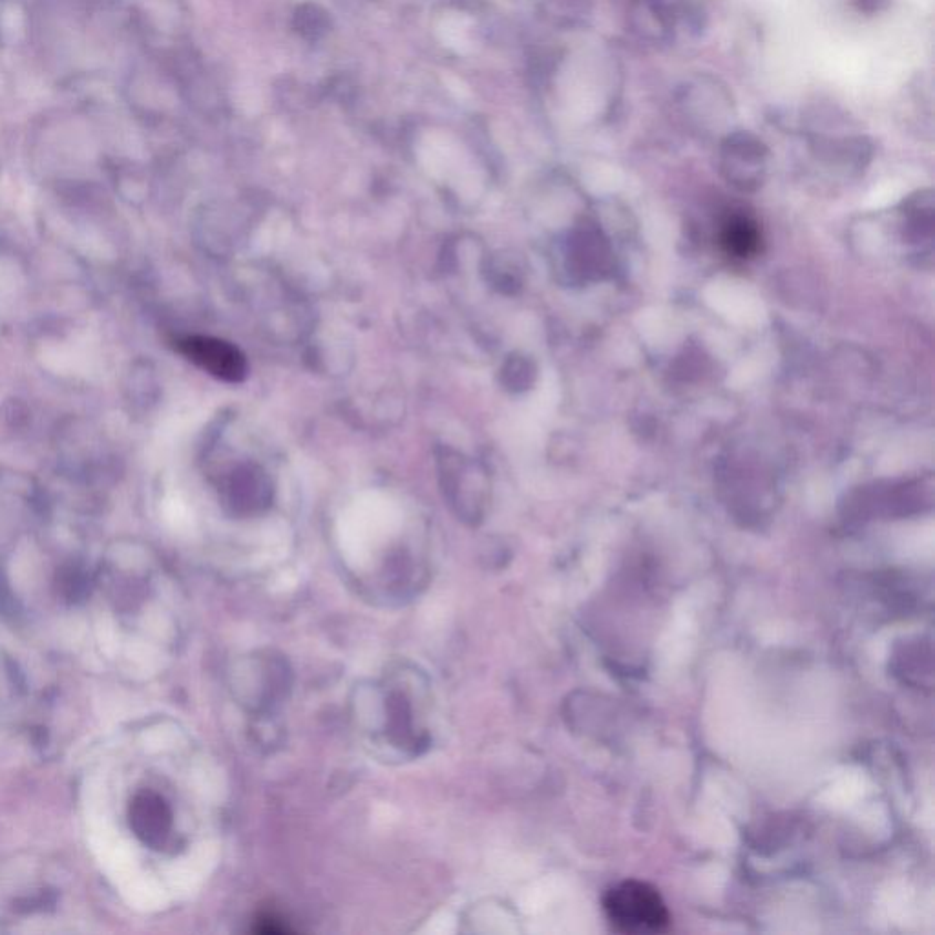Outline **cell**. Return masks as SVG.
Here are the masks:
<instances>
[{"label": "cell", "mask_w": 935, "mask_h": 935, "mask_svg": "<svg viewBox=\"0 0 935 935\" xmlns=\"http://www.w3.org/2000/svg\"><path fill=\"white\" fill-rule=\"evenodd\" d=\"M295 28L298 33L304 35L305 39L316 41L322 35H326L329 30V17L326 11L315 4H304L300 10L296 11Z\"/></svg>", "instance_id": "cell-9"}, {"label": "cell", "mask_w": 935, "mask_h": 935, "mask_svg": "<svg viewBox=\"0 0 935 935\" xmlns=\"http://www.w3.org/2000/svg\"><path fill=\"white\" fill-rule=\"evenodd\" d=\"M767 147L760 137L738 130L724 137L720 163L725 178L742 189H755L766 174Z\"/></svg>", "instance_id": "cell-2"}, {"label": "cell", "mask_w": 935, "mask_h": 935, "mask_svg": "<svg viewBox=\"0 0 935 935\" xmlns=\"http://www.w3.org/2000/svg\"><path fill=\"white\" fill-rule=\"evenodd\" d=\"M444 495L459 514L477 517L483 505V473L459 453L446 452L439 457Z\"/></svg>", "instance_id": "cell-4"}, {"label": "cell", "mask_w": 935, "mask_h": 935, "mask_svg": "<svg viewBox=\"0 0 935 935\" xmlns=\"http://www.w3.org/2000/svg\"><path fill=\"white\" fill-rule=\"evenodd\" d=\"M179 349L190 362L205 369L216 379L240 384L249 373L245 355L238 347L220 338L189 337L179 342Z\"/></svg>", "instance_id": "cell-3"}, {"label": "cell", "mask_w": 935, "mask_h": 935, "mask_svg": "<svg viewBox=\"0 0 935 935\" xmlns=\"http://www.w3.org/2000/svg\"><path fill=\"white\" fill-rule=\"evenodd\" d=\"M683 116L691 125H727L733 116V99L713 77H698L682 88Z\"/></svg>", "instance_id": "cell-5"}, {"label": "cell", "mask_w": 935, "mask_h": 935, "mask_svg": "<svg viewBox=\"0 0 935 935\" xmlns=\"http://www.w3.org/2000/svg\"><path fill=\"white\" fill-rule=\"evenodd\" d=\"M727 242L729 245L735 249L736 253H749V249L753 247V243L757 242V232L753 231V227L744 220H738L729 225V231H727Z\"/></svg>", "instance_id": "cell-10"}, {"label": "cell", "mask_w": 935, "mask_h": 935, "mask_svg": "<svg viewBox=\"0 0 935 935\" xmlns=\"http://www.w3.org/2000/svg\"><path fill=\"white\" fill-rule=\"evenodd\" d=\"M631 22L634 33L645 41L662 44L673 37V13L663 0H632Z\"/></svg>", "instance_id": "cell-8"}, {"label": "cell", "mask_w": 935, "mask_h": 935, "mask_svg": "<svg viewBox=\"0 0 935 935\" xmlns=\"http://www.w3.org/2000/svg\"><path fill=\"white\" fill-rule=\"evenodd\" d=\"M851 6L862 15H877L892 6V0H850Z\"/></svg>", "instance_id": "cell-12"}, {"label": "cell", "mask_w": 935, "mask_h": 935, "mask_svg": "<svg viewBox=\"0 0 935 935\" xmlns=\"http://www.w3.org/2000/svg\"><path fill=\"white\" fill-rule=\"evenodd\" d=\"M680 6H682V17L685 22L700 32L704 28L705 17H707L704 2L702 0H680Z\"/></svg>", "instance_id": "cell-11"}, {"label": "cell", "mask_w": 935, "mask_h": 935, "mask_svg": "<svg viewBox=\"0 0 935 935\" xmlns=\"http://www.w3.org/2000/svg\"><path fill=\"white\" fill-rule=\"evenodd\" d=\"M225 505L231 508L234 514H258L271 505L273 501V484L256 464H242L236 466L223 486Z\"/></svg>", "instance_id": "cell-6"}, {"label": "cell", "mask_w": 935, "mask_h": 935, "mask_svg": "<svg viewBox=\"0 0 935 935\" xmlns=\"http://www.w3.org/2000/svg\"><path fill=\"white\" fill-rule=\"evenodd\" d=\"M603 912L618 934H665L671 928V912L662 893L643 881H623L603 897Z\"/></svg>", "instance_id": "cell-1"}, {"label": "cell", "mask_w": 935, "mask_h": 935, "mask_svg": "<svg viewBox=\"0 0 935 935\" xmlns=\"http://www.w3.org/2000/svg\"><path fill=\"white\" fill-rule=\"evenodd\" d=\"M130 826L148 846H163L172 826L169 804L158 793H139L130 806Z\"/></svg>", "instance_id": "cell-7"}]
</instances>
